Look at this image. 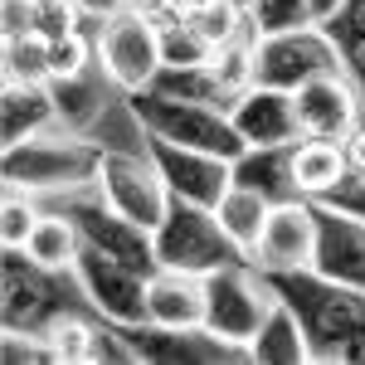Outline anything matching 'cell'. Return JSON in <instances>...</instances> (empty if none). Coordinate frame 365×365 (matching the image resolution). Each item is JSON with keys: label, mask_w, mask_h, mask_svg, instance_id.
<instances>
[{"label": "cell", "mask_w": 365, "mask_h": 365, "mask_svg": "<svg viewBox=\"0 0 365 365\" xmlns=\"http://www.w3.org/2000/svg\"><path fill=\"white\" fill-rule=\"evenodd\" d=\"M103 88H108V68H103V58H93L88 68L68 73V78H49L58 127H68V132H83V127H93V122L103 117V98H108Z\"/></svg>", "instance_id": "cell-20"}, {"label": "cell", "mask_w": 365, "mask_h": 365, "mask_svg": "<svg viewBox=\"0 0 365 365\" xmlns=\"http://www.w3.org/2000/svg\"><path fill=\"white\" fill-rule=\"evenodd\" d=\"M68 268H44L25 253V244H5L0 253V282H5V302H0V327L5 331H34L44 336L58 317H68L73 292H68Z\"/></svg>", "instance_id": "cell-3"}, {"label": "cell", "mask_w": 365, "mask_h": 365, "mask_svg": "<svg viewBox=\"0 0 365 365\" xmlns=\"http://www.w3.org/2000/svg\"><path fill=\"white\" fill-rule=\"evenodd\" d=\"M156 258L161 268H180V273H215V268H229V263H253L249 253L229 239V229L220 225V215L210 205H195V200L170 195L166 220L156 225Z\"/></svg>", "instance_id": "cell-4"}, {"label": "cell", "mask_w": 365, "mask_h": 365, "mask_svg": "<svg viewBox=\"0 0 365 365\" xmlns=\"http://www.w3.org/2000/svg\"><path fill=\"white\" fill-rule=\"evenodd\" d=\"M249 356L258 365H302V361H312L307 356V331H302L297 312L287 307L282 297L273 302V312L263 317L258 336L249 341Z\"/></svg>", "instance_id": "cell-22"}, {"label": "cell", "mask_w": 365, "mask_h": 365, "mask_svg": "<svg viewBox=\"0 0 365 365\" xmlns=\"http://www.w3.org/2000/svg\"><path fill=\"white\" fill-rule=\"evenodd\" d=\"M34 10H39V0H5V39L34 34Z\"/></svg>", "instance_id": "cell-34"}, {"label": "cell", "mask_w": 365, "mask_h": 365, "mask_svg": "<svg viewBox=\"0 0 365 365\" xmlns=\"http://www.w3.org/2000/svg\"><path fill=\"white\" fill-rule=\"evenodd\" d=\"M234 180L258 190L263 200H307L297 185V141H282V146H249L239 161H234Z\"/></svg>", "instance_id": "cell-18"}, {"label": "cell", "mask_w": 365, "mask_h": 365, "mask_svg": "<svg viewBox=\"0 0 365 365\" xmlns=\"http://www.w3.org/2000/svg\"><path fill=\"white\" fill-rule=\"evenodd\" d=\"M263 278L297 312L312 361L365 365V287L331 282L312 268H287V273H263Z\"/></svg>", "instance_id": "cell-1"}, {"label": "cell", "mask_w": 365, "mask_h": 365, "mask_svg": "<svg viewBox=\"0 0 365 365\" xmlns=\"http://www.w3.org/2000/svg\"><path fill=\"white\" fill-rule=\"evenodd\" d=\"M253 263H229V268H215L205 273V327L220 331L225 341H239L249 346L263 327V317L273 312L278 292L268 287V278L249 273Z\"/></svg>", "instance_id": "cell-7"}, {"label": "cell", "mask_w": 365, "mask_h": 365, "mask_svg": "<svg viewBox=\"0 0 365 365\" xmlns=\"http://www.w3.org/2000/svg\"><path fill=\"white\" fill-rule=\"evenodd\" d=\"M127 108L151 137L180 141V146H195V151H215V156H229V161H239L249 151L234 117L215 103L175 98V93H161V88H137V93H127Z\"/></svg>", "instance_id": "cell-2"}, {"label": "cell", "mask_w": 365, "mask_h": 365, "mask_svg": "<svg viewBox=\"0 0 365 365\" xmlns=\"http://www.w3.org/2000/svg\"><path fill=\"white\" fill-rule=\"evenodd\" d=\"M268 210H273V200H263L258 190H249V185H229V195L215 205V215H220V225L229 229V239L239 244V249L253 258V249H258V239H263V225H268Z\"/></svg>", "instance_id": "cell-24"}, {"label": "cell", "mask_w": 365, "mask_h": 365, "mask_svg": "<svg viewBox=\"0 0 365 365\" xmlns=\"http://www.w3.org/2000/svg\"><path fill=\"white\" fill-rule=\"evenodd\" d=\"M78 249H83V234H78V225H73L63 210H58V215H39L34 229H29V239H25V253L34 263H44V268H68V273H73Z\"/></svg>", "instance_id": "cell-25"}, {"label": "cell", "mask_w": 365, "mask_h": 365, "mask_svg": "<svg viewBox=\"0 0 365 365\" xmlns=\"http://www.w3.org/2000/svg\"><path fill=\"white\" fill-rule=\"evenodd\" d=\"M98 195L113 205L117 215L137 220L141 229H151L166 220L170 210V185L166 175L156 170L151 156H127V151H103V170H98Z\"/></svg>", "instance_id": "cell-10"}, {"label": "cell", "mask_w": 365, "mask_h": 365, "mask_svg": "<svg viewBox=\"0 0 365 365\" xmlns=\"http://www.w3.org/2000/svg\"><path fill=\"white\" fill-rule=\"evenodd\" d=\"M307 5H312V15H317V25H322V20H331V15L341 10V0H307Z\"/></svg>", "instance_id": "cell-37"}, {"label": "cell", "mask_w": 365, "mask_h": 365, "mask_svg": "<svg viewBox=\"0 0 365 365\" xmlns=\"http://www.w3.org/2000/svg\"><path fill=\"white\" fill-rule=\"evenodd\" d=\"M146 322L161 327H205V278L180 268H156L146 282Z\"/></svg>", "instance_id": "cell-19"}, {"label": "cell", "mask_w": 365, "mask_h": 365, "mask_svg": "<svg viewBox=\"0 0 365 365\" xmlns=\"http://www.w3.org/2000/svg\"><path fill=\"white\" fill-rule=\"evenodd\" d=\"M346 175H351V170H346L341 141H322V137H302L297 141V185H302L307 200L331 195Z\"/></svg>", "instance_id": "cell-23"}, {"label": "cell", "mask_w": 365, "mask_h": 365, "mask_svg": "<svg viewBox=\"0 0 365 365\" xmlns=\"http://www.w3.org/2000/svg\"><path fill=\"white\" fill-rule=\"evenodd\" d=\"M146 156L156 161V170L166 175L170 195L195 200V205H220L234 185V161L229 156H215V151H195V146H180V141L151 137L146 132Z\"/></svg>", "instance_id": "cell-12"}, {"label": "cell", "mask_w": 365, "mask_h": 365, "mask_svg": "<svg viewBox=\"0 0 365 365\" xmlns=\"http://www.w3.org/2000/svg\"><path fill=\"white\" fill-rule=\"evenodd\" d=\"M249 29L253 34H282V29H302L317 25L307 0H249Z\"/></svg>", "instance_id": "cell-29"}, {"label": "cell", "mask_w": 365, "mask_h": 365, "mask_svg": "<svg viewBox=\"0 0 365 365\" xmlns=\"http://www.w3.org/2000/svg\"><path fill=\"white\" fill-rule=\"evenodd\" d=\"M73 278H78L83 297L98 307V317H103V322L137 327V322H146V317H151V312H146V282H151V278H146V273H137L132 263L113 258V253L83 244V249H78V258H73Z\"/></svg>", "instance_id": "cell-9"}, {"label": "cell", "mask_w": 365, "mask_h": 365, "mask_svg": "<svg viewBox=\"0 0 365 365\" xmlns=\"http://www.w3.org/2000/svg\"><path fill=\"white\" fill-rule=\"evenodd\" d=\"M73 225H78V234H83V244H93V249L113 253V258H122V263H132L137 273H156L161 268V258H156V239H151V229H141L137 220H127V215H117L108 200H73L68 210H63Z\"/></svg>", "instance_id": "cell-13"}, {"label": "cell", "mask_w": 365, "mask_h": 365, "mask_svg": "<svg viewBox=\"0 0 365 365\" xmlns=\"http://www.w3.org/2000/svg\"><path fill=\"white\" fill-rule=\"evenodd\" d=\"M5 78H15V83H49V39L44 34L5 39Z\"/></svg>", "instance_id": "cell-28"}, {"label": "cell", "mask_w": 365, "mask_h": 365, "mask_svg": "<svg viewBox=\"0 0 365 365\" xmlns=\"http://www.w3.org/2000/svg\"><path fill=\"white\" fill-rule=\"evenodd\" d=\"M10 195H5V210H0V244H25L29 229H34V210H29V200H20L15 185H5Z\"/></svg>", "instance_id": "cell-31"}, {"label": "cell", "mask_w": 365, "mask_h": 365, "mask_svg": "<svg viewBox=\"0 0 365 365\" xmlns=\"http://www.w3.org/2000/svg\"><path fill=\"white\" fill-rule=\"evenodd\" d=\"M322 29L336 39L346 78L361 93V113H365V0H341V10L331 20H322Z\"/></svg>", "instance_id": "cell-26"}, {"label": "cell", "mask_w": 365, "mask_h": 365, "mask_svg": "<svg viewBox=\"0 0 365 365\" xmlns=\"http://www.w3.org/2000/svg\"><path fill=\"white\" fill-rule=\"evenodd\" d=\"M73 10L83 20H113L117 10H127V0H73Z\"/></svg>", "instance_id": "cell-36"}, {"label": "cell", "mask_w": 365, "mask_h": 365, "mask_svg": "<svg viewBox=\"0 0 365 365\" xmlns=\"http://www.w3.org/2000/svg\"><path fill=\"white\" fill-rule=\"evenodd\" d=\"M98 170H103V151L88 141L29 137L5 146V156H0V175L15 190H73V185L98 180Z\"/></svg>", "instance_id": "cell-6"}, {"label": "cell", "mask_w": 365, "mask_h": 365, "mask_svg": "<svg viewBox=\"0 0 365 365\" xmlns=\"http://www.w3.org/2000/svg\"><path fill=\"white\" fill-rule=\"evenodd\" d=\"M249 68H253V83L282 88V93H297L302 83L322 78V73H346L336 39L322 25L282 29V34H253Z\"/></svg>", "instance_id": "cell-5"}, {"label": "cell", "mask_w": 365, "mask_h": 365, "mask_svg": "<svg viewBox=\"0 0 365 365\" xmlns=\"http://www.w3.org/2000/svg\"><path fill=\"white\" fill-rule=\"evenodd\" d=\"M297 122H302V137H322V141H341L356 122H361V93L346 73H322L302 83L297 93Z\"/></svg>", "instance_id": "cell-16"}, {"label": "cell", "mask_w": 365, "mask_h": 365, "mask_svg": "<svg viewBox=\"0 0 365 365\" xmlns=\"http://www.w3.org/2000/svg\"><path fill=\"white\" fill-rule=\"evenodd\" d=\"M312 249H317V210H312V200H282V205L268 210L263 239L253 249V268L258 273L312 268Z\"/></svg>", "instance_id": "cell-15"}, {"label": "cell", "mask_w": 365, "mask_h": 365, "mask_svg": "<svg viewBox=\"0 0 365 365\" xmlns=\"http://www.w3.org/2000/svg\"><path fill=\"white\" fill-rule=\"evenodd\" d=\"M341 151H346V170L351 175H365V117L341 137Z\"/></svg>", "instance_id": "cell-35"}, {"label": "cell", "mask_w": 365, "mask_h": 365, "mask_svg": "<svg viewBox=\"0 0 365 365\" xmlns=\"http://www.w3.org/2000/svg\"><path fill=\"white\" fill-rule=\"evenodd\" d=\"M98 58L108 68V78L127 93L137 88H151L156 73L166 68L161 58V29L146 10H117L113 20H103V34H98Z\"/></svg>", "instance_id": "cell-8"}, {"label": "cell", "mask_w": 365, "mask_h": 365, "mask_svg": "<svg viewBox=\"0 0 365 365\" xmlns=\"http://www.w3.org/2000/svg\"><path fill=\"white\" fill-rule=\"evenodd\" d=\"M317 210V249H312V273L346 287H365V220L346 215L327 200H312Z\"/></svg>", "instance_id": "cell-14"}, {"label": "cell", "mask_w": 365, "mask_h": 365, "mask_svg": "<svg viewBox=\"0 0 365 365\" xmlns=\"http://www.w3.org/2000/svg\"><path fill=\"white\" fill-rule=\"evenodd\" d=\"M49 122H58L49 83H15V78H5V93H0V137H5V146L39 137Z\"/></svg>", "instance_id": "cell-21"}, {"label": "cell", "mask_w": 365, "mask_h": 365, "mask_svg": "<svg viewBox=\"0 0 365 365\" xmlns=\"http://www.w3.org/2000/svg\"><path fill=\"white\" fill-rule=\"evenodd\" d=\"M327 205H336V210H346V215H356V220H365V175H346L331 195H322Z\"/></svg>", "instance_id": "cell-33"}, {"label": "cell", "mask_w": 365, "mask_h": 365, "mask_svg": "<svg viewBox=\"0 0 365 365\" xmlns=\"http://www.w3.org/2000/svg\"><path fill=\"white\" fill-rule=\"evenodd\" d=\"M127 346L137 351V361L151 365H225V361H253L249 346L225 341L210 327H161V322H137V327H117Z\"/></svg>", "instance_id": "cell-11"}, {"label": "cell", "mask_w": 365, "mask_h": 365, "mask_svg": "<svg viewBox=\"0 0 365 365\" xmlns=\"http://www.w3.org/2000/svg\"><path fill=\"white\" fill-rule=\"evenodd\" d=\"M88 63H93V58H88V44H83L78 29L63 34V39H49V78H68V73H78Z\"/></svg>", "instance_id": "cell-32"}, {"label": "cell", "mask_w": 365, "mask_h": 365, "mask_svg": "<svg viewBox=\"0 0 365 365\" xmlns=\"http://www.w3.org/2000/svg\"><path fill=\"white\" fill-rule=\"evenodd\" d=\"M49 346H54L58 361H93V341H98V327L83 322L78 312H68V317H58L54 327L44 331Z\"/></svg>", "instance_id": "cell-30"}, {"label": "cell", "mask_w": 365, "mask_h": 365, "mask_svg": "<svg viewBox=\"0 0 365 365\" xmlns=\"http://www.w3.org/2000/svg\"><path fill=\"white\" fill-rule=\"evenodd\" d=\"M239 137L249 146H282V141H302V122H297V98L282 88L249 83L244 98L229 108Z\"/></svg>", "instance_id": "cell-17"}, {"label": "cell", "mask_w": 365, "mask_h": 365, "mask_svg": "<svg viewBox=\"0 0 365 365\" xmlns=\"http://www.w3.org/2000/svg\"><path fill=\"white\" fill-rule=\"evenodd\" d=\"M156 29H161V58H166V68H190V63H205V58H215V44L190 25V15H151Z\"/></svg>", "instance_id": "cell-27"}]
</instances>
